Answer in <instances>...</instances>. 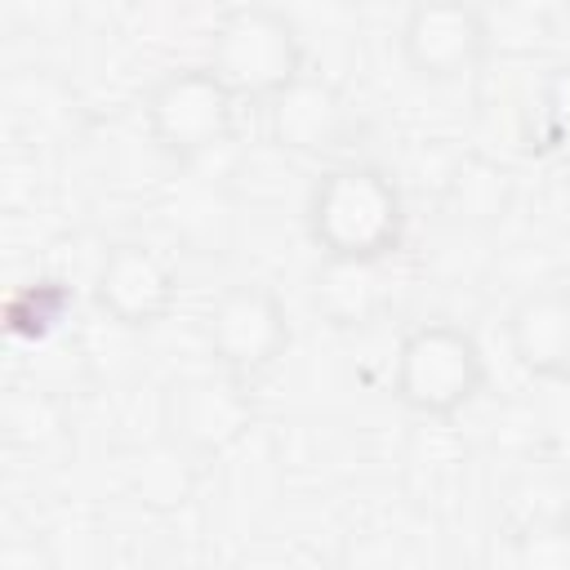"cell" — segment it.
Returning <instances> with one entry per match:
<instances>
[{"label": "cell", "instance_id": "obj_1", "mask_svg": "<svg viewBox=\"0 0 570 570\" xmlns=\"http://www.w3.org/2000/svg\"><path fill=\"white\" fill-rule=\"evenodd\" d=\"M307 232L321 254L387 258L405 236V196L379 165H334L307 191Z\"/></svg>", "mask_w": 570, "mask_h": 570}, {"label": "cell", "instance_id": "obj_2", "mask_svg": "<svg viewBox=\"0 0 570 570\" xmlns=\"http://www.w3.org/2000/svg\"><path fill=\"white\" fill-rule=\"evenodd\" d=\"M485 387V352L472 330L454 321H423L396 347L392 392L423 419L459 414Z\"/></svg>", "mask_w": 570, "mask_h": 570}, {"label": "cell", "instance_id": "obj_3", "mask_svg": "<svg viewBox=\"0 0 570 570\" xmlns=\"http://www.w3.org/2000/svg\"><path fill=\"white\" fill-rule=\"evenodd\" d=\"M209 67L236 98H272L303 76V36L272 4H236L209 36Z\"/></svg>", "mask_w": 570, "mask_h": 570}, {"label": "cell", "instance_id": "obj_4", "mask_svg": "<svg viewBox=\"0 0 570 570\" xmlns=\"http://www.w3.org/2000/svg\"><path fill=\"white\" fill-rule=\"evenodd\" d=\"M142 116H147L151 142L165 156L196 160V156L214 151L218 142H227V134L236 125V94L218 80V71L209 62L178 67L151 85Z\"/></svg>", "mask_w": 570, "mask_h": 570}, {"label": "cell", "instance_id": "obj_5", "mask_svg": "<svg viewBox=\"0 0 570 570\" xmlns=\"http://www.w3.org/2000/svg\"><path fill=\"white\" fill-rule=\"evenodd\" d=\"M254 392L245 374L232 370H205V374H183L165 387L160 419L165 436L187 445L196 459L227 454L249 428H254Z\"/></svg>", "mask_w": 570, "mask_h": 570}, {"label": "cell", "instance_id": "obj_6", "mask_svg": "<svg viewBox=\"0 0 570 570\" xmlns=\"http://www.w3.org/2000/svg\"><path fill=\"white\" fill-rule=\"evenodd\" d=\"M205 347L214 365L232 374H245V379L267 374L289 347V316L276 289L254 281L227 285L205 312Z\"/></svg>", "mask_w": 570, "mask_h": 570}, {"label": "cell", "instance_id": "obj_7", "mask_svg": "<svg viewBox=\"0 0 570 570\" xmlns=\"http://www.w3.org/2000/svg\"><path fill=\"white\" fill-rule=\"evenodd\" d=\"M401 53L423 80H459L490 53V22L472 0H414L401 22Z\"/></svg>", "mask_w": 570, "mask_h": 570}, {"label": "cell", "instance_id": "obj_8", "mask_svg": "<svg viewBox=\"0 0 570 570\" xmlns=\"http://www.w3.org/2000/svg\"><path fill=\"white\" fill-rule=\"evenodd\" d=\"M178 298L174 267L138 240H120L102 254L94 272V303L125 330H151L169 316Z\"/></svg>", "mask_w": 570, "mask_h": 570}, {"label": "cell", "instance_id": "obj_9", "mask_svg": "<svg viewBox=\"0 0 570 570\" xmlns=\"http://www.w3.org/2000/svg\"><path fill=\"white\" fill-rule=\"evenodd\" d=\"M267 134L281 151L330 156L347 138V102L330 80L303 71L267 98Z\"/></svg>", "mask_w": 570, "mask_h": 570}, {"label": "cell", "instance_id": "obj_10", "mask_svg": "<svg viewBox=\"0 0 570 570\" xmlns=\"http://www.w3.org/2000/svg\"><path fill=\"white\" fill-rule=\"evenodd\" d=\"M387 258H347V254H321L312 272V307L334 330H365L383 316L392 285L383 272Z\"/></svg>", "mask_w": 570, "mask_h": 570}, {"label": "cell", "instance_id": "obj_11", "mask_svg": "<svg viewBox=\"0 0 570 570\" xmlns=\"http://www.w3.org/2000/svg\"><path fill=\"white\" fill-rule=\"evenodd\" d=\"M508 347L534 379L570 374V289H530L508 312Z\"/></svg>", "mask_w": 570, "mask_h": 570}, {"label": "cell", "instance_id": "obj_12", "mask_svg": "<svg viewBox=\"0 0 570 570\" xmlns=\"http://www.w3.org/2000/svg\"><path fill=\"white\" fill-rule=\"evenodd\" d=\"M441 200H445V214L463 227H499L517 200V178L503 160L485 156V151H468L450 165L445 174V187H441Z\"/></svg>", "mask_w": 570, "mask_h": 570}, {"label": "cell", "instance_id": "obj_13", "mask_svg": "<svg viewBox=\"0 0 570 570\" xmlns=\"http://www.w3.org/2000/svg\"><path fill=\"white\" fill-rule=\"evenodd\" d=\"M196 463L200 459L187 445H178L174 436H160L129 459V468H125L129 494L151 512H174V508L191 503V494H196V481H200Z\"/></svg>", "mask_w": 570, "mask_h": 570}, {"label": "cell", "instance_id": "obj_14", "mask_svg": "<svg viewBox=\"0 0 570 570\" xmlns=\"http://www.w3.org/2000/svg\"><path fill=\"white\" fill-rule=\"evenodd\" d=\"M76 307V294L62 276H40V281H27L9 303H4V325L13 338H27V343H40L49 338Z\"/></svg>", "mask_w": 570, "mask_h": 570}, {"label": "cell", "instance_id": "obj_15", "mask_svg": "<svg viewBox=\"0 0 570 570\" xmlns=\"http://www.w3.org/2000/svg\"><path fill=\"white\" fill-rule=\"evenodd\" d=\"M0 432L13 450H40L62 432V405L36 383H13L0 396Z\"/></svg>", "mask_w": 570, "mask_h": 570}, {"label": "cell", "instance_id": "obj_16", "mask_svg": "<svg viewBox=\"0 0 570 570\" xmlns=\"http://www.w3.org/2000/svg\"><path fill=\"white\" fill-rule=\"evenodd\" d=\"M512 561L521 570H570V521L543 517L512 534Z\"/></svg>", "mask_w": 570, "mask_h": 570}, {"label": "cell", "instance_id": "obj_17", "mask_svg": "<svg viewBox=\"0 0 570 570\" xmlns=\"http://www.w3.org/2000/svg\"><path fill=\"white\" fill-rule=\"evenodd\" d=\"M539 116H543V138L552 147H570V62L548 71L539 89Z\"/></svg>", "mask_w": 570, "mask_h": 570}, {"label": "cell", "instance_id": "obj_18", "mask_svg": "<svg viewBox=\"0 0 570 570\" xmlns=\"http://www.w3.org/2000/svg\"><path fill=\"white\" fill-rule=\"evenodd\" d=\"M525 13H534V18H557L561 9H566V0H517Z\"/></svg>", "mask_w": 570, "mask_h": 570}]
</instances>
